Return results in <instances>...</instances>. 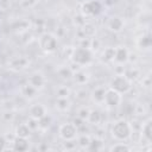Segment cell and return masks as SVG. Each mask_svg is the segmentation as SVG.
<instances>
[{
	"instance_id": "6da1fadb",
	"label": "cell",
	"mask_w": 152,
	"mask_h": 152,
	"mask_svg": "<svg viewBox=\"0 0 152 152\" xmlns=\"http://www.w3.org/2000/svg\"><path fill=\"white\" fill-rule=\"evenodd\" d=\"M133 128L128 120L126 119H118L110 126V134L112 138L116 141H127L131 139Z\"/></svg>"
},
{
	"instance_id": "7a4b0ae2",
	"label": "cell",
	"mask_w": 152,
	"mask_h": 152,
	"mask_svg": "<svg viewBox=\"0 0 152 152\" xmlns=\"http://www.w3.org/2000/svg\"><path fill=\"white\" fill-rule=\"evenodd\" d=\"M69 59L71 63L78 65L80 68H84L87 65H90L94 61V51L90 48L86 46H75L72 48V51L70 53Z\"/></svg>"
},
{
	"instance_id": "3957f363",
	"label": "cell",
	"mask_w": 152,
	"mask_h": 152,
	"mask_svg": "<svg viewBox=\"0 0 152 152\" xmlns=\"http://www.w3.org/2000/svg\"><path fill=\"white\" fill-rule=\"evenodd\" d=\"M109 88L114 89L115 91L120 93L121 95L127 94L132 89V82L124 75V74H116L114 75L109 81Z\"/></svg>"
},
{
	"instance_id": "277c9868",
	"label": "cell",
	"mask_w": 152,
	"mask_h": 152,
	"mask_svg": "<svg viewBox=\"0 0 152 152\" xmlns=\"http://www.w3.org/2000/svg\"><path fill=\"white\" fill-rule=\"evenodd\" d=\"M38 44L39 48L46 53H52L58 49V39L53 33L50 32L42 33L38 38Z\"/></svg>"
},
{
	"instance_id": "5b68a950",
	"label": "cell",
	"mask_w": 152,
	"mask_h": 152,
	"mask_svg": "<svg viewBox=\"0 0 152 152\" xmlns=\"http://www.w3.org/2000/svg\"><path fill=\"white\" fill-rule=\"evenodd\" d=\"M103 10V5L100 0H86L81 4L80 13L86 18L97 17Z\"/></svg>"
},
{
	"instance_id": "8992f818",
	"label": "cell",
	"mask_w": 152,
	"mask_h": 152,
	"mask_svg": "<svg viewBox=\"0 0 152 152\" xmlns=\"http://www.w3.org/2000/svg\"><path fill=\"white\" fill-rule=\"evenodd\" d=\"M58 135L62 140H75L78 135V129L72 122H64L58 127Z\"/></svg>"
},
{
	"instance_id": "52a82bcc",
	"label": "cell",
	"mask_w": 152,
	"mask_h": 152,
	"mask_svg": "<svg viewBox=\"0 0 152 152\" xmlns=\"http://www.w3.org/2000/svg\"><path fill=\"white\" fill-rule=\"evenodd\" d=\"M122 102V95L118 91H115L112 88H106V93H104V100H103V104L108 108H118Z\"/></svg>"
},
{
	"instance_id": "ba28073f",
	"label": "cell",
	"mask_w": 152,
	"mask_h": 152,
	"mask_svg": "<svg viewBox=\"0 0 152 152\" xmlns=\"http://www.w3.org/2000/svg\"><path fill=\"white\" fill-rule=\"evenodd\" d=\"M30 65V61L28 58H26L25 56H18V57H13L12 59H10L8 62V68L14 70V71H20L26 69Z\"/></svg>"
},
{
	"instance_id": "9c48e42d",
	"label": "cell",
	"mask_w": 152,
	"mask_h": 152,
	"mask_svg": "<svg viewBox=\"0 0 152 152\" xmlns=\"http://www.w3.org/2000/svg\"><path fill=\"white\" fill-rule=\"evenodd\" d=\"M128 57H129V51L126 46L124 45H119L115 46V55H114V63L122 65L126 64L128 62Z\"/></svg>"
},
{
	"instance_id": "30bf717a",
	"label": "cell",
	"mask_w": 152,
	"mask_h": 152,
	"mask_svg": "<svg viewBox=\"0 0 152 152\" xmlns=\"http://www.w3.org/2000/svg\"><path fill=\"white\" fill-rule=\"evenodd\" d=\"M107 27L109 31H112L114 33H119L125 27V20H124V18H121L119 15H113L109 18V20L107 23Z\"/></svg>"
},
{
	"instance_id": "8fae6325",
	"label": "cell",
	"mask_w": 152,
	"mask_h": 152,
	"mask_svg": "<svg viewBox=\"0 0 152 152\" xmlns=\"http://www.w3.org/2000/svg\"><path fill=\"white\" fill-rule=\"evenodd\" d=\"M27 83H30L31 86H33L36 89L40 90V89H43V88L45 87L46 78H45V76H44L42 72L36 71V72L31 74V75L27 77Z\"/></svg>"
},
{
	"instance_id": "7c38bea8",
	"label": "cell",
	"mask_w": 152,
	"mask_h": 152,
	"mask_svg": "<svg viewBox=\"0 0 152 152\" xmlns=\"http://www.w3.org/2000/svg\"><path fill=\"white\" fill-rule=\"evenodd\" d=\"M144 139L147 144H151L152 140V120L147 119L140 125V140Z\"/></svg>"
},
{
	"instance_id": "4fadbf2b",
	"label": "cell",
	"mask_w": 152,
	"mask_h": 152,
	"mask_svg": "<svg viewBox=\"0 0 152 152\" xmlns=\"http://www.w3.org/2000/svg\"><path fill=\"white\" fill-rule=\"evenodd\" d=\"M48 114V109L43 103H34L28 108V116L39 120L44 115Z\"/></svg>"
},
{
	"instance_id": "5bb4252c",
	"label": "cell",
	"mask_w": 152,
	"mask_h": 152,
	"mask_svg": "<svg viewBox=\"0 0 152 152\" xmlns=\"http://www.w3.org/2000/svg\"><path fill=\"white\" fill-rule=\"evenodd\" d=\"M20 94H21L23 97H25L27 101H30V100H33V99H36V97L38 96L39 90L36 89L33 86H31L30 83L26 82L25 84L21 86V88H20Z\"/></svg>"
},
{
	"instance_id": "9a60e30c",
	"label": "cell",
	"mask_w": 152,
	"mask_h": 152,
	"mask_svg": "<svg viewBox=\"0 0 152 152\" xmlns=\"http://www.w3.org/2000/svg\"><path fill=\"white\" fill-rule=\"evenodd\" d=\"M12 150L18 151V152H25L30 150V141L28 138H21V137H15L14 140L12 141Z\"/></svg>"
},
{
	"instance_id": "2e32d148",
	"label": "cell",
	"mask_w": 152,
	"mask_h": 152,
	"mask_svg": "<svg viewBox=\"0 0 152 152\" xmlns=\"http://www.w3.org/2000/svg\"><path fill=\"white\" fill-rule=\"evenodd\" d=\"M104 93H106V88L102 87V86H99V87H95L91 93L89 94L91 101L95 103V104H103V100H104Z\"/></svg>"
},
{
	"instance_id": "e0dca14e",
	"label": "cell",
	"mask_w": 152,
	"mask_h": 152,
	"mask_svg": "<svg viewBox=\"0 0 152 152\" xmlns=\"http://www.w3.org/2000/svg\"><path fill=\"white\" fill-rule=\"evenodd\" d=\"M71 80H74V82H75L77 86H84V84H87V83L89 82L90 76H89L88 72H86V71L81 68V69L74 71Z\"/></svg>"
},
{
	"instance_id": "ac0fdd59",
	"label": "cell",
	"mask_w": 152,
	"mask_h": 152,
	"mask_svg": "<svg viewBox=\"0 0 152 152\" xmlns=\"http://www.w3.org/2000/svg\"><path fill=\"white\" fill-rule=\"evenodd\" d=\"M135 43H137V46H138L139 50H141V51H148L150 48H151V44H152L150 32L142 33L140 37H138V39H137Z\"/></svg>"
},
{
	"instance_id": "d6986e66",
	"label": "cell",
	"mask_w": 152,
	"mask_h": 152,
	"mask_svg": "<svg viewBox=\"0 0 152 152\" xmlns=\"http://www.w3.org/2000/svg\"><path fill=\"white\" fill-rule=\"evenodd\" d=\"M114 55H115V46H107L103 49L101 53V59L106 64L114 63Z\"/></svg>"
},
{
	"instance_id": "ffe728a7",
	"label": "cell",
	"mask_w": 152,
	"mask_h": 152,
	"mask_svg": "<svg viewBox=\"0 0 152 152\" xmlns=\"http://www.w3.org/2000/svg\"><path fill=\"white\" fill-rule=\"evenodd\" d=\"M14 134H15V137L30 138V137H31V134H32V131L27 127V125H26V124H19V125L15 127Z\"/></svg>"
},
{
	"instance_id": "44dd1931",
	"label": "cell",
	"mask_w": 152,
	"mask_h": 152,
	"mask_svg": "<svg viewBox=\"0 0 152 152\" xmlns=\"http://www.w3.org/2000/svg\"><path fill=\"white\" fill-rule=\"evenodd\" d=\"M101 120H102V114L97 109H90L87 122L93 125V126H97V125H100Z\"/></svg>"
},
{
	"instance_id": "7402d4cb",
	"label": "cell",
	"mask_w": 152,
	"mask_h": 152,
	"mask_svg": "<svg viewBox=\"0 0 152 152\" xmlns=\"http://www.w3.org/2000/svg\"><path fill=\"white\" fill-rule=\"evenodd\" d=\"M55 106L59 112H68L71 104H70L69 97H57Z\"/></svg>"
},
{
	"instance_id": "603a6c76",
	"label": "cell",
	"mask_w": 152,
	"mask_h": 152,
	"mask_svg": "<svg viewBox=\"0 0 152 152\" xmlns=\"http://www.w3.org/2000/svg\"><path fill=\"white\" fill-rule=\"evenodd\" d=\"M108 150L110 152H127V151L132 150V146L125 141H119V142L113 144Z\"/></svg>"
},
{
	"instance_id": "cb8c5ba5",
	"label": "cell",
	"mask_w": 152,
	"mask_h": 152,
	"mask_svg": "<svg viewBox=\"0 0 152 152\" xmlns=\"http://www.w3.org/2000/svg\"><path fill=\"white\" fill-rule=\"evenodd\" d=\"M131 82H133V81H135L137 78H139L140 77V70L138 69V68H135V66H129V68H127V69H124V72H122Z\"/></svg>"
},
{
	"instance_id": "d4e9b609",
	"label": "cell",
	"mask_w": 152,
	"mask_h": 152,
	"mask_svg": "<svg viewBox=\"0 0 152 152\" xmlns=\"http://www.w3.org/2000/svg\"><path fill=\"white\" fill-rule=\"evenodd\" d=\"M103 148H104V141H103V139L95 137V138H91L90 144H89V146H88L87 150H89V151H101Z\"/></svg>"
},
{
	"instance_id": "484cf974",
	"label": "cell",
	"mask_w": 152,
	"mask_h": 152,
	"mask_svg": "<svg viewBox=\"0 0 152 152\" xmlns=\"http://www.w3.org/2000/svg\"><path fill=\"white\" fill-rule=\"evenodd\" d=\"M72 74H74V71L71 70V68L70 66H68V65H62V66H59L58 69H57V75L62 78V80H71V77H72Z\"/></svg>"
},
{
	"instance_id": "4316f807",
	"label": "cell",
	"mask_w": 152,
	"mask_h": 152,
	"mask_svg": "<svg viewBox=\"0 0 152 152\" xmlns=\"http://www.w3.org/2000/svg\"><path fill=\"white\" fill-rule=\"evenodd\" d=\"M90 140H91V137H90L89 134H86V133H82V134L78 133V135H77V138H76L77 145H78L81 148H83V150H87V148H88V146H89V144H90Z\"/></svg>"
},
{
	"instance_id": "83f0119b",
	"label": "cell",
	"mask_w": 152,
	"mask_h": 152,
	"mask_svg": "<svg viewBox=\"0 0 152 152\" xmlns=\"http://www.w3.org/2000/svg\"><path fill=\"white\" fill-rule=\"evenodd\" d=\"M51 124H52V118L49 114L44 115L43 118H40L38 120V126H39V129L40 131H48L50 128Z\"/></svg>"
},
{
	"instance_id": "f1b7e54d",
	"label": "cell",
	"mask_w": 152,
	"mask_h": 152,
	"mask_svg": "<svg viewBox=\"0 0 152 152\" xmlns=\"http://www.w3.org/2000/svg\"><path fill=\"white\" fill-rule=\"evenodd\" d=\"M71 90L66 86H59L56 88V97H69Z\"/></svg>"
},
{
	"instance_id": "f546056e",
	"label": "cell",
	"mask_w": 152,
	"mask_h": 152,
	"mask_svg": "<svg viewBox=\"0 0 152 152\" xmlns=\"http://www.w3.org/2000/svg\"><path fill=\"white\" fill-rule=\"evenodd\" d=\"M89 112H90V109H89L88 107L83 106V107H81V108L77 110V115H76V116H78L80 119H82V120H84V121L87 122L88 116H89Z\"/></svg>"
},
{
	"instance_id": "4dcf8cb0",
	"label": "cell",
	"mask_w": 152,
	"mask_h": 152,
	"mask_svg": "<svg viewBox=\"0 0 152 152\" xmlns=\"http://www.w3.org/2000/svg\"><path fill=\"white\" fill-rule=\"evenodd\" d=\"M25 124L27 125V127H28V128H30L32 132H36V131H38V129H39V126H38V120H37V119H33V118L28 116Z\"/></svg>"
},
{
	"instance_id": "1f68e13d",
	"label": "cell",
	"mask_w": 152,
	"mask_h": 152,
	"mask_svg": "<svg viewBox=\"0 0 152 152\" xmlns=\"http://www.w3.org/2000/svg\"><path fill=\"white\" fill-rule=\"evenodd\" d=\"M1 118L6 122H11L14 120V112L13 110H4L1 114Z\"/></svg>"
},
{
	"instance_id": "d6a6232c",
	"label": "cell",
	"mask_w": 152,
	"mask_h": 152,
	"mask_svg": "<svg viewBox=\"0 0 152 152\" xmlns=\"http://www.w3.org/2000/svg\"><path fill=\"white\" fill-rule=\"evenodd\" d=\"M37 2H38V0H21L20 1V6L23 7V8H32V7H34L36 5H37Z\"/></svg>"
},
{
	"instance_id": "836d02e7",
	"label": "cell",
	"mask_w": 152,
	"mask_h": 152,
	"mask_svg": "<svg viewBox=\"0 0 152 152\" xmlns=\"http://www.w3.org/2000/svg\"><path fill=\"white\" fill-rule=\"evenodd\" d=\"M72 124L77 127V129H78V133H80V129L82 128V127H84L86 126V121L84 120H82V119H80L78 116H76L74 120H72Z\"/></svg>"
},
{
	"instance_id": "e575fe53",
	"label": "cell",
	"mask_w": 152,
	"mask_h": 152,
	"mask_svg": "<svg viewBox=\"0 0 152 152\" xmlns=\"http://www.w3.org/2000/svg\"><path fill=\"white\" fill-rule=\"evenodd\" d=\"M88 91L86 90V89H78L77 91H76V97L78 99V100H86L87 97H88Z\"/></svg>"
},
{
	"instance_id": "d590c367",
	"label": "cell",
	"mask_w": 152,
	"mask_h": 152,
	"mask_svg": "<svg viewBox=\"0 0 152 152\" xmlns=\"http://www.w3.org/2000/svg\"><path fill=\"white\" fill-rule=\"evenodd\" d=\"M7 144H8V141L6 140L5 135L0 134V151H5V150H7Z\"/></svg>"
},
{
	"instance_id": "8d00e7d4",
	"label": "cell",
	"mask_w": 152,
	"mask_h": 152,
	"mask_svg": "<svg viewBox=\"0 0 152 152\" xmlns=\"http://www.w3.org/2000/svg\"><path fill=\"white\" fill-rule=\"evenodd\" d=\"M141 84L146 88H148L151 86V76L150 74H147L146 76H142V80H141Z\"/></svg>"
},
{
	"instance_id": "74e56055",
	"label": "cell",
	"mask_w": 152,
	"mask_h": 152,
	"mask_svg": "<svg viewBox=\"0 0 152 152\" xmlns=\"http://www.w3.org/2000/svg\"><path fill=\"white\" fill-rule=\"evenodd\" d=\"M10 7V0H0V10L6 11Z\"/></svg>"
}]
</instances>
